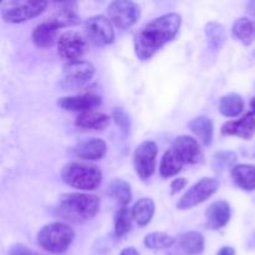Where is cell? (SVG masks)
Instances as JSON below:
<instances>
[{
    "instance_id": "22",
    "label": "cell",
    "mask_w": 255,
    "mask_h": 255,
    "mask_svg": "<svg viewBox=\"0 0 255 255\" xmlns=\"http://www.w3.org/2000/svg\"><path fill=\"white\" fill-rule=\"evenodd\" d=\"M189 129L193 132L197 136V138L199 139L202 144L204 146H209L212 143V139H213V122L209 117L206 116H199L196 119L192 120L188 124Z\"/></svg>"
},
{
    "instance_id": "7",
    "label": "cell",
    "mask_w": 255,
    "mask_h": 255,
    "mask_svg": "<svg viewBox=\"0 0 255 255\" xmlns=\"http://www.w3.org/2000/svg\"><path fill=\"white\" fill-rule=\"evenodd\" d=\"M109 19L120 29H128L141 16V7L129 0H115L107 7Z\"/></svg>"
},
{
    "instance_id": "18",
    "label": "cell",
    "mask_w": 255,
    "mask_h": 255,
    "mask_svg": "<svg viewBox=\"0 0 255 255\" xmlns=\"http://www.w3.org/2000/svg\"><path fill=\"white\" fill-rule=\"evenodd\" d=\"M110 122H111V117L109 115L91 110V111L80 114L76 117L75 125L85 131H102L109 126Z\"/></svg>"
},
{
    "instance_id": "31",
    "label": "cell",
    "mask_w": 255,
    "mask_h": 255,
    "mask_svg": "<svg viewBox=\"0 0 255 255\" xmlns=\"http://www.w3.org/2000/svg\"><path fill=\"white\" fill-rule=\"evenodd\" d=\"M237 162V154L234 152L221 151L213 156V168L216 172L224 171L228 167H232Z\"/></svg>"
},
{
    "instance_id": "37",
    "label": "cell",
    "mask_w": 255,
    "mask_h": 255,
    "mask_svg": "<svg viewBox=\"0 0 255 255\" xmlns=\"http://www.w3.org/2000/svg\"><path fill=\"white\" fill-rule=\"evenodd\" d=\"M251 109H252V112L255 115V97H253L251 101Z\"/></svg>"
},
{
    "instance_id": "6",
    "label": "cell",
    "mask_w": 255,
    "mask_h": 255,
    "mask_svg": "<svg viewBox=\"0 0 255 255\" xmlns=\"http://www.w3.org/2000/svg\"><path fill=\"white\" fill-rule=\"evenodd\" d=\"M219 186H221V183L216 178L206 177V178L199 179L177 202V208L181 209V211H187V209H191L198 204L203 203L218 191Z\"/></svg>"
},
{
    "instance_id": "15",
    "label": "cell",
    "mask_w": 255,
    "mask_h": 255,
    "mask_svg": "<svg viewBox=\"0 0 255 255\" xmlns=\"http://www.w3.org/2000/svg\"><path fill=\"white\" fill-rule=\"evenodd\" d=\"M232 209L224 201L213 202L206 211V227L211 231H219L231 221Z\"/></svg>"
},
{
    "instance_id": "13",
    "label": "cell",
    "mask_w": 255,
    "mask_h": 255,
    "mask_svg": "<svg viewBox=\"0 0 255 255\" xmlns=\"http://www.w3.org/2000/svg\"><path fill=\"white\" fill-rule=\"evenodd\" d=\"M102 104L101 96L96 94H81L76 95V96H67L61 97L57 101L61 109L66 110V111H79V112H86L91 111V110L96 109L97 106Z\"/></svg>"
},
{
    "instance_id": "16",
    "label": "cell",
    "mask_w": 255,
    "mask_h": 255,
    "mask_svg": "<svg viewBox=\"0 0 255 255\" xmlns=\"http://www.w3.org/2000/svg\"><path fill=\"white\" fill-rule=\"evenodd\" d=\"M222 133L226 136H237L251 139L255 133V115L248 112L237 121H229L222 126Z\"/></svg>"
},
{
    "instance_id": "38",
    "label": "cell",
    "mask_w": 255,
    "mask_h": 255,
    "mask_svg": "<svg viewBox=\"0 0 255 255\" xmlns=\"http://www.w3.org/2000/svg\"><path fill=\"white\" fill-rule=\"evenodd\" d=\"M254 156H255V153H254Z\"/></svg>"
},
{
    "instance_id": "23",
    "label": "cell",
    "mask_w": 255,
    "mask_h": 255,
    "mask_svg": "<svg viewBox=\"0 0 255 255\" xmlns=\"http://www.w3.org/2000/svg\"><path fill=\"white\" fill-rule=\"evenodd\" d=\"M232 34L244 45H251L255 41V20L249 17H241L234 21Z\"/></svg>"
},
{
    "instance_id": "12",
    "label": "cell",
    "mask_w": 255,
    "mask_h": 255,
    "mask_svg": "<svg viewBox=\"0 0 255 255\" xmlns=\"http://www.w3.org/2000/svg\"><path fill=\"white\" fill-rule=\"evenodd\" d=\"M95 75V66L89 61L67 62L64 66V80L70 86H82Z\"/></svg>"
},
{
    "instance_id": "27",
    "label": "cell",
    "mask_w": 255,
    "mask_h": 255,
    "mask_svg": "<svg viewBox=\"0 0 255 255\" xmlns=\"http://www.w3.org/2000/svg\"><path fill=\"white\" fill-rule=\"evenodd\" d=\"M109 192L121 207H127V204L131 202L132 199V191L129 183L121 178L112 179L110 183Z\"/></svg>"
},
{
    "instance_id": "11",
    "label": "cell",
    "mask_w": 255,
    "mask_h": 255,
    "mask_svg": "<svg viewBox=\"0 0 255 255\" xmlns=\"http://www.w3.org/2000/svg\"><path fill=\"white\" fill-rule=\"evenodd\" d=\"M172 149L179 156L184 164H196L204 159L199 142L189 136H179L172 143Z\"/></svg>"
},
{
    "instance_id": "21",
    "label": "cell",
    "mask_w": 255,
    "mask_h": 255,
    "mask_svg": "<svg viewBox=\"0 0 255 255\" xmlns=\"http://www.w3.org/2000/svg\"><path fill=\"white\" fill-rule=\"evenodd\" d=\"M232 178L239 188L247 192L255 191L254 164H237L232 168Z\"/></svg>"
},
{
    "instance_id": "29",
    "label": "cell",
    "mask_w": 255,
    "mask_h": 255,
    "mask_svg": "<svg viewBox=\"0 0 255 255\" xmlns=\"http://www.w3.org/2000/svg\"><path fill=\"white\" fill-rule=\"evenodd\" d=\"M176 238L166 233H161V232H154V233L147 234L143 239L144 247L152 249V251H162V249L171 248V247L176 244Z\"/></svg>"
},
{
    "instance_id": "19",
    "label": "cell",
    "mask_w": 255,
    "mask_h": 255,
    "mask_svg": "<svg viewBox=\"0 0 255 255\" xmlns=\"http://www.w3.org/2000/svg\"><path fill=\"white\" fill-rule=\"evenodd\" d=\"M57 29L59 25L51 19H46L45 21L40 22L32 31V41L37 47L46 49L52 46L56 41Z\"/></svg>"
},
{
    "instance_id": "5",
    "label": "cell",
    "mask_w": 255,
    "mask_h": 255,
    "mask_svg": "<svg viewBox=\"0 0 255 255\" xmlns=\"http://www.w3.org/2000/svg\"><path fill=\"white\" fill-rule=\"evenodd\" d=\"M49 6L40 0H7L1 4V17L5 22L17 24L36 17Z\"/></svg>"
},
{
    "instance_id": "1",
    "label": "cell",
    "mask_w": 255,
    "mask_h": 255,
    "mask_svg": "<svg viewBox=\"0 0 255 255\" xmlns=\"http://www.w3.org/2000/svg\"><path fill=\"white\" fill-rule=\"evenodd\" d=\"M182 17L176 12H169L156 17L144 25L134 36V52L139 60H148L172 41L181 29Z\"/></svg>"
},
{
    "instance_id": "28",
    "label": "cell",
    "mask_w": 255,
    "mask_h": 255,
    "mask_svg": "<svg viewBox=\"0 0 255 255\" xmlns=\"http://www.w3.org/2000/svg\"><path fill=\"white\" fill-rule=\"evenodd\" d=\"M204 31H206L207 41H208L209 47L213 50H221L227 39L226 29L223 27V25L211 21L206 25Z\"/></svg>"
},
{
    "instance_id": "20",
    "label": "cell",
    "mask_w": 255,
    "mask_h": 255,
    "mask_svg": "<svg viewBox=\"0 0 255 255\" xmlns=\"http://www.w3.org/2000/svg\"><path fill=\"white\" fill-rule=\"evenodd\" d=\"M183 255H198L204 251V237L199 232H186L176 242Z\"/></svg>"
},
{
    "instance_id": "4",
    "label": "cell",
    "mask_w": 255,
    "mask_h": 255,
    "mask_svg": "<svg viewBox=\"0 0 255 255\" xmlns=\"http://www.w3.org/2000/svg\"><path fill=\"white\" fill-rule=\"evenodd\" d=\"M75 238V232L62 222H55L42 227L37 233V243L44 251L52 254H62L69 249Z\"/></svg>"
},
{
    "instance_id": "32",
    "label": "cell",
    "mask_w": 255,
    "mask_h": 255,
    "mask_svg": "<svg viewBox=\"0 0 255 255\" xmlns=\"http://www.w3.org/2000/svg\"><path fill=\"white\" fill-rule=\"evenodd\" d=\"M112 117H114L115 122L120 126V128L125 132V133H128L129 128H131V121H129V117L126 112L122 109H114V112H112Z\"/></svg>"
},
{
    "instance_id": "17",
    "label": "cell",
    "mask_w": 255,
    "mask_h": 255,
    "mask_svg": "<svg viewBox=\"0 0 255 255\" xmlns=\"http://www.w3.org/2000/svg\"><path fill=\"white\" fill-rule=\"evenodd\" d=\"M54 12L49 19L56 22L59 27L74 26L80 22V17L77 15V2L76 1H62L55 2Z\"/></svg>"
},
{
    "instance_id": "25",
    "label": "cell",
    "mask_w": 255,
    "mask_h": 255,
    "mask_svg": "<svg viewBox=\"0 0 255 255\" xmlns=\"http://www.w3.org/2000/svg\"><path fill=\"white\" fill-rule=\"evenodd\" d=\"M183 161L171 148L164 152L163 157H162L161 166H159V173H161V176L163 178H171V177L179 173L182 171V168H183Z\"/></svg>"
},
{
    "instance_id": "35",
    "label": "cell",
    "mask_w": 255,
    "mask_h": 255,
    "mask_svg": "<svg viewBox=\"0 0 255 255\" xmlns=\"http://www.w3.org/2000/svg\"><path fill=\"white\" fill-rule=\"evenodd\" d=\"M217 255H236V251L232 247H223Z\"/></svg>"
},
{
    "instance_id": "14",
    "label": "cell",
    "mask_w": 255,
    "mask_h": 255,
    "mask_svg": "<svg viewBox=\"0 0 255 255\" xmlns=\"http://www.w3.org/2000/svg\"><path fill=\"white\" fill-rule=\"evenodd\" d=\"M75 154L79 158L86 161H99L104 158L107 152L106 142L99 137H89L77 142L74 148Z\"/></svg>"
},
{
    "instance_id": "36",
    "label": "cell",
    "mask_w": 255,
    "mask_h": 255,
    "mask_svg": "<svg viewBox=\"0 0 255 255\" xmlns=\"http://www.w3.org/2000/svg\"><path fill=\"white\" fill-rule=\"evenodd\" d=\"M120 255H141L138 253V251H137L136 248H133V247H129V248H125L124 251L120 253Z\"/></svg>"
},
{
    "instance_id": "3",
    "label": "cell",
    "mask_w": 255,
    "mask_h": 255,
    "mask_svg": "<svg viewBox=\"0 0 255 255\" xmlns=\"http://www.w3.org/2000/svg\"><path fill=\"white\" fill-rule=\"evenodd\" d=\"M62 181L70 187L82 191H95L101 186L102 172L100 167L90 163L71 162L61 171Z\"/></svg>"
},
{
    "instance_id": "33",
    "label": "cell",
    "mask_w": 255,
    "mask_h": 255,
    "mask_svg": "<svg viewBox=\"0 0 255 255\" xmlns=\"http://www.w3.org/2000/svg\"><path fill=\"white\" fill-rule=\"evenodd\" d=\"M9 255H41V254L36 253V252L32 251V249L27 248V247L24 246V244H14V246L10 248Z\"/></svg>"
},
{
    "instance_id": "8",
    "label": "cell",
    "mask_w": 255,
    "mask_h": 255,
    "mask_svg": "<svg viewBox=\"0 0 255 255\" xmlns=\"http://www.w3.org/2000/svg\"><path fill=\"white\" fill-rule=\"evenodd\" d=\"M85 32L92 44L105 46L114 42L115 31L112 21L104 15H95L85 21Z\"/></svg>"
},
{
    "instance_id": "30",
    "label": "cell",
    "mask_w": 255,
    "mask_h": 255,
    "mask_svg": "<svg viewBox=\"0 0 255 255\" xmlns=\"http://www.w3.org/2000/svg\"><path fill=\"white\" fill-rule=\"evenodd\" d=\"M132 211H129L127 207H121L117 211L116 217H115V233L116 237L121 238L127 233H129L132 229Z\"/></svg>"
},
{
    "instance_id": "34",
    "label": "cell",
    "mask_w": 255,
    "mask_h": 255,
    "mask_svg": "<svg viewBox=\"0 0 255 255\" xmlns=\"http://www.w3.org/2000/svg\"><path fill=\"white\" fill-rule=\"evenodd\" d=\"M187 179L186 178H176L172 181L171 183V194H176L181 192L184 187L187 186Z\"/></svg>"
},
{
    "instance_id": "24",
    "label": "cell",
    "mask_w": 255,
    "mask_h": 255,
    "mask_svg": "<svg viewBox=\"0 0 255 255\" xmlns=\"http://www.w3.org/2000/svg\"><path fill=\"white\" fill-rule=\"evenodd\" d=\"M154 209H156V206H154L153 199L148 197L141 198L134 203L133 208L131 209L133 221L141 227L147 226L153 218Z\"/></svg>"
},
{
    "instance_id": "26",
    "label": "cell",
    "mask_w": 255,
    "mask_h": 255,
    "mask_svg": "<svg viewBox=\"0 0 255 255\" xmlns=\"http://www.w3.org/2000/svg\"><path fill=\"white\" fill-rule=\"evenodd\" d=\"M244 100L238 94H228L219 101V112L226 117H237L243 112Z\"/></svg>"
},
{
    "instance_id": "10",
    "label": "cell",
    "mask_w": 255,
    "mask_h": 255,
    "mask_svg": "<svg viewBox=\"0 0 255 255\" xmlns=\"http://www.w3.org/2000/svg\"><path fill=\"white\" fill-rule=\"evenodd\" d=\"M86 50V41L77 31H66L57 39V54L69 62L79 61Z\"/></svg>"
},
{
    "instance_id": "9",
    "label": "cell",
    "mask_w": 255,
    "mask_h": 255,
    "mask_svg": "<svg viewBox=\"0 0 255 255\" xmlns=\"http://www.w3.org/2000/svg\"><path fill=\"white\" fill-rule=\"evenodd\" d=\"M158 148L153 141H144L136 148L133 154V164L137 174L141 179L146 181L156 169V159Z\"/></svg>"
},
{
    "instance_id": "2",
    "label": "cell",
    "mask_w": 255,
    "mask_h": 255,
    "mask_svg": "<svg viewBox=\"0 0 255 255\" xmlns=\"http://www.w3.org/2000/svg\"><path fill=\"white\" fill-rule=\"evenodd\" d=\"M100 208V198L87 193H67L59 198L56 213L66 222L84 223L95 218Z\"/></svg>"
}]
</instances>
